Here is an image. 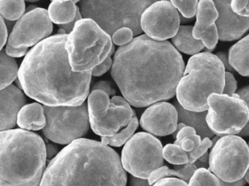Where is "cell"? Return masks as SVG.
<instances>
[{"mask_svg":"<svg viewBox=\"0 0 249 186\" xmlns=\"http://www.w3.org/2000/svg\"><path fill=\"white\" fill-rule=\"evenodd\" d=\"M183 72V58L170 42L141 35L118 49L111 75L131 105L145 107L174 97Z\"/></svg>","mask_w":249,"mask_h":186,"instance_id":"6da1fadb","label":"cell"},{"mask_svg":"<svg viewBox=\"0 0 249 186\" xmlns=\"http://www.w3.org/2000/svg\"><path fill=\"white\" fill-rule=\"evenodd\" d=\"M68 34L52 36L28 52L18 72L25 94L50 107H76L89 94L92 72H75L65 49Z\"/></svg>","mask_w":249,"mask_h":186,"instance_id":"7a4b0ae2","label":"cell"},{"mask_svg":"<svg viewBox=\"0 0 249 186\" xmlns=\"http://www.w3.org/2000/svg\"><path fill=\"white\" fill-rule=\"evenodd\" d=\"M117 152L102 142L74 141L52 160L40 186H126Z\"/></svg>","mask_w":249,"mask_h":186,"instance_id":"3957f363","label":"cell"},{"mask_svg":"<svg viewBox=\"0 0 249 186\" xmlns=\"http://www.w3.org/2000/svg\"><path fill=\"white\" fill-rule=\"evenodd\" d=\"M47 150L41 136L24 129L1 132V186H40Z\"/></svg>","mask_w":249,"mask_h":186,"instance_id":"277c9868","label":"cell"},{"mask_svg":"<svg viewBox=\"0 0 249 186\" xmlns=\"http://www.w3.org/2000/svg\"><path fill=\"white\" fill-rule=\"evenodd\" d=\"M225 68L211 53H198L188 61L176 90L178 101L189 111H208L211 94H221L225 85Z\"/></svg>","mask_w":249,"mask_h":186,"instance_id":"5b68a950","label":"cell"},{"mask_svg":"<svg viewBox=\"0 0 249 186\" xmlns=\"http://www.w3.org/2000/svg\"><path fill=\"white\" fill-rule=\"evenodd\" d=\"M111 37L91 19L77 21L68 34L65 49L72 70L78 73L92 72L114 51Z\"/></svg>","mask_w":249,"mask_h":186,"instance_id":"8992f818","label":"cell"},{"mask_svg":"<svg viewBox=\"0 0 249 186\" xmlns=\"http://www.w3.org/2000/svg\"><path fill=\"white\" fill-rule=\"evenodd\" d=\"M154 1H81L83 18L95 21L110 36L122 28H129L134 35L142 33L141 18Z\"/></svg>","mask_w":249,"mask_h":186,"instance_id":"52a82bcc","label":"cell"},{"mask_svg":"<svg viewBox=\"0 0 249 186\" xmlns=\"http://www.w3.org/2000/svg\"><path fill=\"white\" fill-rule=\"evenodd\" d=\"M208 163L210 171L222 181L242 180L249 167V145L240 136H222L212 147Z\"/></svg>","mask_w":249,"mask_h":186,"instance_id":"ba28073f","label":"cell"},{"mask_svg":"<svg viewBox=\"0 0 249 186\" xmlns=\"http://www.w3.org/2000/svg\"><path fill=\"white\" fill-rule=\"evenodd\" d=\"M46 125L45 136L58 144H71L85 136L89 129V116L87 104L76 107L43 106Z\"/></svg>","mask_w":249,"mask_h":186,"instance_id":"9c48e42d","label":"cell"},{"mask_svg":"<svg viewBox=\"0 0 249 186\" xmlns=\"http://www.w3.org/2000/svg\"><path fill=\"white\" fill-rule=\"evenodd\" d=\"M208 105L207 123L217 136L239 135L249 122V107L237 94H211Z\"/></svg>","mask_w":249,"mask_h":186,"instance_id":"30bf717a","label":"cell"},{"mask_svg":"<svg viewBox=\"0 0 249 186\" xmlns=\"http://www.w3.org/2000/svg\"><path fill=\"white\" fill-rule=\"evenodd\" d=\"M122 164L124 169L135 177L148 179L151 173L163 167L161 142L151 134H136L124 147Z\"/></svg>","mask_w":249,"mask_h":186,"instance_id":"8fae6325","label":"cell"},{"mask_svg":"<svg viewBox=\"0 0 249 186\" xmlns=\"http://www.w3.org/2000/svg\"><path fill=\"white\" fill-rule=\"evenodd\" d=\"M178 10L170 1L154 2L145 10L141 18L142 32L157 41L173 38L180 28Z\"/></svg>","mask_w":249,"mask_h":186,"instance_id":"7c38bea8","label":"cell"},{"mask_svg":"<svg viewBox=\"0 0 249 186\" xmlns=\"http://www.w3.org/2000/svg\"><path fill=\"white\" fill-rule=\"evenodd\" d=\"M52 32L53 24L49 11L36 8L17 21L10 34L8 45L16 49H28L35 45L37 46L43 39L49 37Z\"/></svg>","mask_w":249,"mask_h":186,"instance_id":"4fadbf2b","label":"cell"},{"mask_svg":"<svg viewBox=\"0 0 249 186\" xmlns=\"http://www.w3.org/2000/svg\"><path fill=\"white\" fill-rule=\"evenodd\" d=\"M135 116L129 103L122 97H113L110 107L103 118L90 122L91 129L97 135L113 136L126 128Z\"/></svg>","mask_w":249,"mask_h":186,"instance_id":"5bb4252c","label":"cell"},{"mask_svg":"<svg viewBox=\"0 0 249 186\" xmlns=\"http://www.w3.org/2000/svg\"><path fill=\"white\" fill-rule=\"evenodd\" d=\"M141 126L156 136L174 134L178 123V113L173 104L158 102L148 107L141 116Z\"/></svg>","mask_w":249,"mask_h":186,"instance_id":"9a60e30c","label":"cell"},{"mask_svg":"<svg viewBox=\"0 0 249 186\" xmlns=\"http://www.w3.org/2000/svg\"><path fill=\"white\" fill-rule=\"evenodd\" d=\"M218 18V11L213 1H199L192 34L196 40L202 41L208 50L215 49L218 43V30L215 24Z\"/></svg>","mask_w":249,"mask_h":186,"instance_id":"2e32d148","label":"cell"},{"mask_svg":"<svg viewBox=\"0 0 249 186\" xmlns=\"http://www.w3.org/2000/svg\"><path fill=\"white\" fill-rule=\"evenodd\" d=\"M218 13L217 30L221 41L238 40L249 30V17L237 15L231 8V1H213Z\"/></svg>","mask_w":249,"mask_h":186,"instance_id":"e0dca14e","label":"cell"},{"mask_svg":"<svg viewBox=\"0 0 249 186\" xmlns=\"http://www.w3.org/2000/svg\"><path fill=\"white\" fill-rule=\"evenodd\" d=\"M0 130H11L17 123L18 113L24 107L26 98L22 91L14 85H11L0 93Z\"/></svg>","mask_w":249,"mask_h":186,"instance_id":"ac0fdd59","label":"cell"},{"mask_svg":"<svg viewBox=\"0 0 249 186\" xmlns=\"http://www.w3.org/2000/svg\"><path fill=\"white\" fill-rule=\"evenodd\" d=\"M174 144L180 145L183 151L187 152L189 164H195L213 145L209 138L202 140L195 129L188 126H184L178 132Z\"/></svg>","mask_w":249,"mask_h":186,"instance_id":"d6986e66","label":"cell"},{"mask_svg":"<svg viewBox=\"0 0 249 186\" xmlns=\"http://www.w3.org/2000/svg\"><path fill=\"white\" fill-rule=\"evenodd\" d=\"M175 107L178 113V123H183L195 129L197 135L200 136L202 139L205 138L211 139L213 136L214 133L211 130L206 121L208 111L201 113L189 111L183 108L178 101H175Z\"/></svg>","mask_w":249,"mask_h":186,"instance_id":"ffe728a7","label":"cell"},{"mask_svg":"<svg viewBox=\"0 0 249 186\" xmlns=\"http://www.w3.org/2000/svg\"><path fill=\"white\" fill-rule=\"evenodd\" d=\"M17 123L24 130L37 131L44 129L46 118L43 106L39 103H32L24 106L18 113Z\"/></svg>","mask_w":249,"mask_h":186,"instance_id":"44dd1931","label":"cell"},{"mask_svg":"<svg viewBox=\"0 0 249 186\" xmlns=\"http://www.w3.org/2000/svg\"><path fill=\"white\" fill-rule=\"evenodd\" d=\"M77 1H53L49 8V14L52 22L65 25L74 22L80 11L76 6Z\"/></svg>","mask_w":249,"mask_h":186,"instance_id":"7402d4cb","label":"cell"},{"mask_svg":"<svg viewBox=\"0 0 249 186\" xmlns=\"http://www.w3.org/2000/svg\"><path fill=\"white\" fill-rule=\"evenodd\" d=\"M228 57L233 69L243 76L249 77V34L230 49Z\"/></svg>","mask_w":249,"mask_h":186,"instance_id":"603a6c76","label":"cell"},{"mask_svg":"<svg viewBox=\"0 0 249 186\" xmlns=\"http://www.w3.org/2000/svg\"><path fill=\"white\" fill-rule=\"evenodd\" d=\"M193 27L181 26L176 35L173 38V44L179 51L188 55H196L205 46L200 40H196L192 34Z\"/></svg>","mask_w":249,"mask_h":186,"instance_id":"cb8c5ba5","label":"cell"},{"mask_svg":"<svg viewBox=\"0 0 249 186\" xmlns=\"http://www.w3.org/2000/svg\"><path fill=\"white\" fill-rule=\"evenodd\" d=\"M175 169H171L166 166H164L155 170L148 177V186H153L159 180L170 177H177L180 180L188 183L192 178L194 173L197 169V167L195 164L188 163L184 165H176Z\"/></svg>","mask_w":249,"mask_h":186,"instance_id":"d4e9b609","label":"cell"},{"mask_svg":"<svg viewBox=\"0 0 249 186\" xmlns=\"http://www.w3.org/2000/svg\"><path fill=\"white\" fill-rule=\"evenodd\" d=\"M110 104V99L104 91L94 90L88 99L89 116L90 122L103 118L107 113Z\"/></svg>","mask_w":249,"mask_h":186,"instance_id":"484cf974","label":"cell"},{"mask_svg":"<svg viewBox=\"0 0 249 186\" xmlns=\"http://www.w3.org/2000/svg\"><path fill=\"white\" fill-rule=\"evenodd\" d=\"M0 88L1 90L7 88L11 85L18 76V65L15 59L7 54L5 50H1L0 52Z\"/></svg>","mask_w":249,"mask_h":186,"instance_id":"4316f807","label":"cell"},{"mask_svg":"<svg viewBox=\"0 0 249 186\" xmlns=\"http://www.w3.org/2000/svg\"><path fill=\"white\" fill-rule=\"evenodd\" d=\"M25 12V2L21 0H0L1 17L8 21L19 20Z\"/></svg>","mask_w":249,"mask_h":186,"instance_id":"83f0119b","label":"cell"},{"mask_svg":"<svg viewBox=\"0 0 249 186\" xmlns=\"http://www.w3.org/2000/svg\"><path fill=\"white\" fill-rule=\"evenodd\" d=\"M138 126V120L136 116H134L127 126L122 129L119 133L113 136H106L102 138V143L105 145H111L113 147H120L127 142L136 131Z\"/></svg>","mask_w":249,"mask_h":186,"instance_id":"f1b7e54d","label":"cell"},{"mask_svg":"<svg viewBox=\"0 0 249 186\" xmlns=\"http://www.w3.org/2000/svg\"><path fill=\"white\" fill-rule=\"evenodd\" d=\"M163 157L167 162L174 165H184L189 163L187 152L183 151L180 145L167 144L163 148Z\"/></svg>","mask_w":249,"mask_h":186,"instance_id":"f546056e","label":"cell"},{"mask_svg":"<svg viewBox=\"0 0 249 186\" xmlns=\"http://www.w3.org/2000/svg\"><path fill=\"white\" fill-rule=\"evenodd\" d=\"M187 186H221L220 179L210 170L197 169L189 180Z\"/></svg>","mask_w":249,"mask_h":186,"instance_id":"4dcf8cb0","label":"cell"},{"mask_svg":"<svg viewBox=\"0 0 249 186\" xmlns=\"http://www.w3.org/2000/svg\"><path fill=\"white\" fill-rule=\"evenodd\" d=\"M176 9L178 10L185 18H192L197 12L198 3L196 0L189 1H171Z\"/></svg>","mask_w":249,"mask_h":186,"instance_id":"1f68e13d","label":"cell"},{"mask_svg":"<svg viewBox=\"0 0 249 186\" xmlns=\"http://www.w3.org/2000/svg\"><path fill=\"white\" fill-rule=\"evenodd\" d=\"M133 32L129 28H122L118 30L112 36V40L117 46H126L129 44L133 38Z\"/></svg>","mask_w":249,"mask_h":186,"instance_id":"d6a6232c","label":"cell"},{"mask_svg":"<svg viewBox=\"0 0 249 186\" xmlns=\"http://www.w3.org/2000/svg\"><path fill=\"white\" fill-rule=\"evenodd\" d=\"M237 84L235 78L231 72H225V85H224V92L226 95L232 96L235 94L237 90Z\"/></svg>","mask_w":249,"mask_h":186,"instance_id":"836d02e7","label":"cell"},{"mask_svg":"<svg viewBox=\"0 0 249 186\" xmlns=\"http://www.w3.org/2000/svg\"><path fill=\"white\" fill-rule=\"evenodd\" d=\"M237 95L245 101V102L247 104L248 107L249 109V86L246 87V88H242L240 91H237ZM240 136H249V120L248 122L247 125L246 127L243 129L239 134Z\"/></svg>","mask_w":249,"mask_h":186,"instance_id":"e575fe53","label":"cell"},{"mask_svg":"<svg viewBox=\"0 0 249 186\" xmlns=\"http://www.w3.org/2000/svg\"><path fill=\"white\" fill-rule=\"evenodd\" d=\"M187 183L178 178L167 177L161 179L153 185V186H187Z\"/></svg>","mask_w":249,"mask_h":186,"instance_id":"d590c367","label":"cell"},{"mask_svg":"<svg viewBox=\"0 0 249 186\" xmlns=\"http://www.w3.org/2000/svg\"><path fill=\"white\" fill-rule=\"evenodd\" d=\"M111 66H113V62H112L111 58L110 56L103 63L93 69L92 75L96 77L101 76L103 74L107 72L111 68Z\"/></svg>","mask_w":249,"mask_h":186,"instance_id":"8d00e7d4","label":"cell"},{"mask_svg":"<svg viewBox=\"0 0 249 186\" xmlns=\"http://www.w3.org/2000/svg\"><path fill=\"white\" fill-rule=\"evenodd\" d=\"M94 90H100V91H104L109 97L114 95L116 93L110 84L106 81H100V82L97 83L93 87V91Z\"/></svg>","mask_w":249,"mask_h":186,"instance_id":"74e56055","label":"cell"},{"mask_svg":"<svg viewBox=\"0 0 249 186\" xmlns=\"http://www.w3.org/2000/svg\"><path fill=\"white\" fill-rule=\"evenodd\" d=\"M27 48H20V49H16L12 46L7 45L6 51L7 54L11 57H21L27 53Z\"/></svg>","mask_w":249,"mask_h":186,"instance_id":"f35d334b","label":"cell"},{"mask_svg":"<svg viewBox=\"0 0 249 186\" xmlns=\"http://www.w3.org/2000/svg\"><path fill=\"white\" fill-rule=\"evenodd\" d=\"M248 3H249V0H234L231 2V10L234 14L240 16Z\"/></svg>","mask_w":249,"mask_h":186,"instance_id":"ab89813d","label":"cell"},{"mask_svg":"<svg viewBox=\"0 0 249 186\" xmlns=\"http://www.w3.org/2000/svg\"><path fill=\"white\" fill-rule=\"evenodd\" d=\"M0 33H1V45L0 49L2 50L5 43H6L7 38H8V31H7L6 24L4 21V18L1 17V27H0Z\"/></svg>","mask_w":249,"mask_h":186,"instance_id":"60d3db41","label":"cell"},{"mask_svg":"<svg viewBox=\"0 0 249 186\" xmlns=\"http://www.w3.org/2000/svg\"><path fill=\"white\" fill-rule=\"evenodd\" d=\"M217 56H218L220 60L222 62L223 65H224V68H225V69L228 70L229 72H234V69H233L231 65H230V62H229V57H227L226 53H220Z\"/></svg>","mask_w":249,"mask_h":186,"instance_id":"b9f144b4","label":"cell"},{"mask_svg":"<svg viewBox=\"0 0 249 186\" xmlns=\"http://www.w3.org/2000/svg\"><path fill=\"white\" fill-rule=\"evenodd\" d=\"M220 184H221V186H245L246 181L244 178L238 180V181L234 182V183H227V182L220 180Z\"/></svg>","mask_w":249,"mask_h":186,"instance_id":"7bdbcfd3","label":"cell"},{"mask_svg":"<svg viewBox=\"0 0 249 186\" xmlns=\"http://www.w3.org/2000/svg\"><path fill=\"white\" fill-rule=\"evenodd\" d=\"M56 149L55 147L53 146H49V148H47V155L50 158V157L53 156L54 155V154L56 153Z\"/></svg>","mask_w":249,"mask_h":186,"instance_id":"ee69618b","label":"cell"},{"mask_svg":"<svg viewBox=\"0 0 249 186\" xmlns=\"http://www.w3.org/2000/svg\"><path fill=\"white\" fill-rule=\"evenodd\" d=\"M240 17H245V18H249V3L246 5L245 9L243 10V12L240 14Z\"/></svg>","mask_w":249,"mask_h":186,"instance_id":"f6af8a7d","label":"cell"},{"mask_svg":"<svg viewBox=\"0 0 249 186\" xmlns=\"http://www.w3.org/2000/svg\"><path fill=\"white\" fill-rule=\"evenodd\" d=\"M184 126H186V125L183 124V123H178V125L177 129H176V132H175V133L173 134V137H174L175 139H176V136H177L178 134V132H180V130H181L182 129H183Z\"/></svg>","mask_w":249,"mask_h":186,"instance_id":"bcb514c9","label":"cell"},{"mask_svg":"<svg viewBox=\"0 0 249 186\" xmlns=\"http://www.w3.org/2000/svg\"><path fill=\"white\" fill-rule=\"evenodd\" d=\"M208 159L209 160V155H208V152H206L201 158H199V161H200L201 163L206 164V163H208Z\"/></svg>","mask_w":249,"mask_h":186,"instance_id":"7dc6e473","label":"cell"},{"mask_svg":"<svg viewBox=\"0 0 249 186\" xmlns=\"http://www.w3.org/2000/svg\"><path fill=\"white\" fill-rule=\"evenodd\" d=\"M247 172L249 173V169H248Z\"/></svg>","mask_w":249,"mask_h":186,"instance_id":"c3c4849f","label":"cell"}]
</instances>
